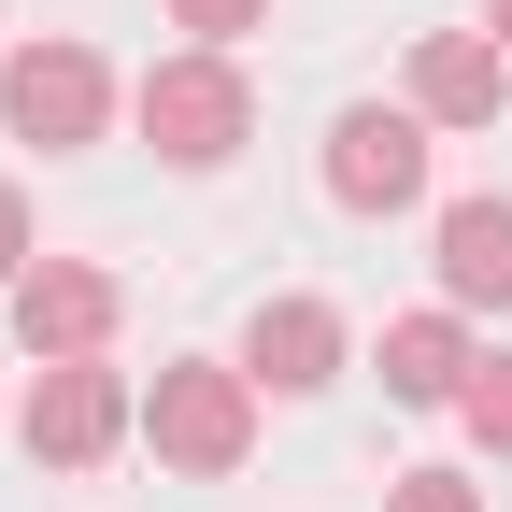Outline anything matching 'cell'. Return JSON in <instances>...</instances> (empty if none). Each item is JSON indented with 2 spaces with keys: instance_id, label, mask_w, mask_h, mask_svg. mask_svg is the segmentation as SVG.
I'll return each mask as SVG.
<instances>
[{
  "instance_id": "obj_4",
  "label": "cell",
  "mask_w": 512,
  "mask_h": 512,
  "mask_svg": "<svg viewBox=\"0 0 512 512\" xmlns=\"http://www.w3.org/2000/svg\"><path fill=\"white\" fill-rule=\"evenodd\" d=\"M128 427H143V399H128V370H100V356H43L29 413H15V441H29L43 470H100Z\"/></svg>"
},
{
  "instance_id": "obj_6",
  "label": "cell",
  "mask_w": 512,
  "mask_h": 512,
  "mask_svg": "<svg viewBox=\"0 0 512 512\" xmlns=\"http://www.w3.org/2000/svg\"><path fill=\"white\" fill-rule=\"evenodd\" d=\"M114 271H86V256H43V271H15V342L29 356H100L114 342Z\"/></svg>"
},
{
  "instance_id": "obj_5",
  "label": "cell",
  "mask_w": 512,
  "mask_h": 512,
  "mask_svg": "<svg viewBox=\"0 0 512 512\" xmlns=\"http://www.w3.org/2000/svg\"><path fill=\"white\" fill-rule=\"evenodd\" d=\"M328 200L342 214H413L427 200V114H384V100L342 114L328 128Z\"/></svg>"
},
{
  "instance_id": "obj_8",
  "label": "cell",
  "mask_w": 512,
  "mask_h": 512,
  "mask_svg": "<svg viewBox=\"0 0 512 512\" xmlns=\"http://www.w3.org/2000/svg\"><path fill=\"white\" fill-rule=\"evenodd\" d=\"M242 370L271 384V399H313V384L342 370V313H328V299H256V328H242Z\"/></svg>"
},
{
  "instance_id": "obj_10",
  "label": "cell",
  "mask_w": 512,
  "mask_h": 512,
  "mask_svg": "<svg viewBox=\"0 0 512 512\" xmlns=\"http://www.w3.org/2000/svg\"><path fill=\"white\" fill-rule=\"evenodd\" d=\"M456 384H470V328L456 313H399V328H384V399L456 413Z\"/></svg>"
},
{
  "instance_id": "obj_11",
  "label": "cell",
  "mask_w": 512,
  "mask_h": 512,
  "mask_svg": "<svg viewBox=\"0 0 512 512\" xmlns=\"http://www.w3.org/2000/svg\"><path fill=\"white\" fill-rule=\"evenodd\" d=\"M456 427L484 441V456H512V356H470V384H456Z\"/></svg>"
},
{
  "instance_id": "obj_1",
  "label": "cell",
  "mask_w": 512,
  "mask_h": 512,
  "mask_svg": "<svg viewBox=\"0 0 512 512\" xmlns=\"http://www.w3.org/2000/svg\"><path fill=\"white\" fill-rule=\"evenodd\" d=\"M128 114H143V143H157L171 171H228V157L256 143V86H242V57H214V43L157 57V72L128 86Z\"/></svg>"
},
{
  "instance_id": "obj_14",
  "label": "cell",
  "mask_w": 512,
  "mask_h": 512,
  "mask_svg": "<svg viewBox=\"0 0 512 512\" xmlns=\"http://www.w3.org/2000/svg\"><path fill=\"white\" fill-rule=\"evenodd\" d=\"M15 271H29V200L0 185V285H15Z\"/></svg>"
},
{
  "instance_id": "obj_15",
  "label": "cell",
  "mask_w": 512,
  "mask_h": 512,
  "mask_svg": "<svg viewBox=\"0 0 512 512\" xmlns=\"http://www.w3.org/2000/svg\"><path fill=\"white\" fill-rule=\"evenodd\" d=\"M484 29H498V43H512V0H484Z\"/></svg>"
},
{
  "instance_id": "obj_9",
  "label": "cell",
  "mask_w": 512,
  "mask_h": 512,
  "mask_svg": "<svg viewBox=\"0 0 512 512\" xmlns=\"http://www.w3.org/2000/svg\"><path fill=\"white\" fill-rule=\"evenodd\" d=\"M441 299L456 313H512V200H456L441 214Z\"/></svg>"
},
{
  "instance_id": "obj_3",
  "label": "cell",
  "mask_w": 512,
  "mask_h": 512,
  "mask_svg": "<svg viewBox=\"0 0 512 512\" xmlns=\"http://www.w3.org/2000/svg\"><path fill=\"white\" fill-rule=\"evenodd\" d=\"M0 114H15V143L86 157L100 128H114V72H100V43H15V72H0Z\"/></svg>"
},
{
  "instance_id": "obj_2",
  "label": "cell",
  "mask_w": 512,
  "mask_h": 512,
  "mask_svg": "<svg viewBox=\"0 0 512 512\" xmlns=\"http://www.w3.org/2000/svg\"><path fill=\"white\" fill-rule=\"evenodd\" d=\"M143 441H157L171 470L228 484V470L256 456V370H242V356H171L157 399H143Z\"/></svg>"
},
{
  "instance_id": "obj_13",
  "label": "cell",
  "mask_w": 512,
  "mask_h": 512,
  "mask_svg": "<svg viewBox=\"0 0 512 512\" xmlns=\"http://www.w3.org/2000/svg\"><path fill=\"white\" fill-rule=\"evenodd\" d=\"M171 29H200V43H214V57H228V43H242V29H271V0H171Z\"/></svg>"
},
{
  "instance_id": "obj_12",
  "label": "cell",
  "mask_w": 512,
  "mask_h": 512,
  "mask_svg": "<svg viewBox=\"0 0 512 512\" xmlns=\"http://www.w3.org/2000/svg\"><path fill=\"white\" fill-rule=\"evenodd\" d=\"M384 512H484V484H470V470H399Z\"/></svg>"
},
{
  "instance_id": "obj_7",
  "label": "cell",
  "mask_w": 512,
  "mask_h": 512,
  "mask_svg": "<svg viewBox=\"0 0 512 512\" xmlns=\"http://www.w3.org/2000/svg\"><path fill=\"white\" fill-rule=\"evenodd\" d=\"M498 100H512V43H484V29H427L413 43V114L427 128H498Z\"/></svg>"
}]
</instances>
